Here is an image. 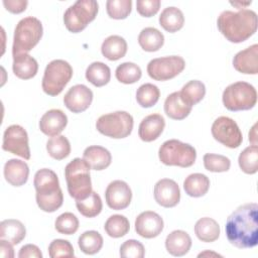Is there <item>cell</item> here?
Instances as JSON below:
<instances>
[{"mask_svg": "<svg viewBox=\"0 0 258 258\" xmlns=\"http://www.w3.org/2000/svg\"><path fill=\"white\" fill-rule=\"evenodd\" d=\"M90 168L89 164L79 157L69 162L64 168L68 191L76 201L86 199L93 191Z\"/></svg>", "mask_w": 258, "mask_h": 258, "instance_id": "4", "label": "cell"}, {"mask_svg": "<svg viewBox=\"0 0 258 258\" xmlns=\"http://www.w3.org/2000/svg\"><path fill=\"white\" fill-rule=\"evenodd\" d=\"M48 255L50 258L74 257L75 251L73 245L63 239H54L48 246Z\"/></svg>", "mask_w": 258, "mask_h": 258, "instance_id": "44", "label": "cell"}, {"mask_svg": "<svg viewBox=\"0 0 258 258\" xmlns=\"http://www.w3.org/2000/svg\"><path fill=\"white\" fill-rule=\"evenodd\" d=\"M160 97V91L157 86L146 83L141 85L136 91V101L142 108L154 106Z\"/></svg>", "mask_w": 258, "mask_h": 258, "instance_id": "38", "label": "cell"}, {"mask_svg": "<svg viewBox=\"0 0 258 258\" xmlns=\"http://www.w3.org/2000/svg\"><path fill=\"white\" fill-rule=\"evenodd\" d=\"M86 79L95 87H103L110 82V68L102 61H94L86 70Z\"/></svg>", "mask_w": 258, "mask_h": 258, "instance_id": "32", "label": "cell"}, {"mask_svg": "<svg viewBox=\"0 0 258 258\" xmlns=\"http://www.w3.org/2000/svg\"><path fill=\"white\" fill-rule=\"evenodd\" d=\"M184 16L182 11L174 6L164 8L159 15V24L167 32L173 33L182 28Z\"/></svg>", "mask_w": 258, "mask_h": 258, "instance_id": "29", "label": "cell"}, {"mask_svg": "<svg viewBox=\"0 0 258 258\" xmlns=\"http://www.w3.org/2000/svg\"><path fill=\"white\" fill-rule=\"evenodd\" d=\"M2 149L24 159H29L30 149L26 130L17 124L8 126L3 134Z\"/></svg>", "mask_w": 258, "mask_h": 258, "instance_id": "13", "label": "cell"}, {"mask_svg": "<svg viewBox=\"0 0 258 258\" xmlns=\"http://www.w3.org/2000/svg\"><path fill=\"white\" fill-rule=\"evenodd\" d=\"M163 226L162 218L152 211L142 212L135 220L136 233L146 239L157 237L162 232Z\"/></svg>", "mask_w": 258, "mask_h": 258, "instance_id": "16", "label": "cell"}, {"mask_svg": "<svg viewBox=\"0 0 258 258\" xmlns=\"http://www.w3.org/2000/svg\"><path fill=\"white\" fill-rule=\"evenodd\" d=\"M256 127L257 124L255 123L253 127L251 128L249 132V141L252 143V145H257V133H256Z\"/></svg>", "mask_w": 258, "mask_h": 258, "instance_id": "50", "label": "cell"}, {"mask_svg": "<svg viewBox=\"0 0 258 258\" xmlns=\"http://www.w3.org/2000/svg\"><path fill=\"white\" fill-rule=\"evenodd\" d=\"M238 163L241 170L247 174H254L258 170V147L250 145L239 155Z\"/></svg>", "mask_w": 258, "mask_h": 258, "instance_id": "39", "label": "cell"}, {"mask_svg": "<svg viewBox=\"0 0 258 258\" xmlns=\"http://www.w3.org/2000/svg\"><path fill=\"white\" fill-rule=\"evenodd\" d=\"M210 188V179L203 173H191L183 181L185 194L191 198L205 196Z\"/></svg>", "mask_w": 258, "mask_h": 258, "instance_id": "31", "label": "cell"}, {"mask_svg": "<svg viewBox=\"0 0 258 258\" xmlns=\"http://www.w3.org/2000/svg\"><path fill=\"white\" fill-rule=\"evenodd\" d=\"M93 101V92L83 84L73 86L63 97L64 106L73 113L86 111Z\"/></svg>", "mask_w": 258, "mask_h": 258, "instance_id": "15", "label": "cell"}, {"mask_svg": "<svg viewBox=\"0 0 258 258\" xmlns=\"http://www.w3.org/2000/svg\"><path fill=\"white\" fill-rule=\"evenodd\" d=\"M218 29L233 43H240L251 37L257 30V14L250 9L223 11L217 20Z\"/></svg>", "mask_w": 258, "mask_h": 258, "instance_id": "2", "label": "cell"}, {"mask_svg": "<svg viewBox=\"0 0 258 258\" xmlns=\"http://www.w3.org/2000/svg\"><path fill=\"white\" fill-rule=\"evenodd\" d=\"M54 228L60 234L72 235L79 229V220L73 213L67 212L56 218Z\"/></svg>", "mask_w": 258, "mask_h": 258, "instance_id": "43", "label": "cell"}, {"mask_svg": "<svg viewBox=\"0 0 258 258\" xmlns=\"http://www.w3.org/2000/svg\"><path fill=\"white\" fill-rule=\"evenodd\" d=\"M191 108L192 107L182 101L179 92L169 94L164 101V112L173 120H182L186 118L189 115Z\"/></svg>", "mask_w": 258, "mask_h": 258, "instance_id": "25", "label": "cell"}, {"mask_svg": "<svg viewBox=\"0 0 258 258\" xmlns=\"http://www.w3.org/2000/svg\"><path fill=\"white\" fill-rule=\"evenodd\" d=\"M72 66L63 59H53L46 66L41 82L43 92L51 97L59 95L73 77Z\"/></svg>", "mask_w": 258, "mask_h": 258, "instance_id": "8", "label": "cell"}, {"mask_svg": "<svg viewBox=\"0 0 258 258\" xmlns=\"http://www.w3.org/2000/svg\"><path fill=\"white\" fill-rule=\"evenodd\" d=\"M83 159L94 170H103L107 168L112 161V155L108 149L99 145L87 147L83 153Z\"/></svg>", "mask_w": 258, "mask_h": 258, "instance_id": "23", "label": "cell"}, {"mask_svg": "<svg viewBox=\"0 0 258 258\" xmlns=\"http://www.w3.org/2000/svg\"><path fill=\"white\" fill-rule=\"evenodd\" d=\"M138 43L145 51H157L164 43V36L155 27H145L138 35Z\"/></svg>", "mask_w": 258, "mask_h": 258, "instance_id": "30", "label": "cell"}, {"mask_svg": "<svg viewBox=\"0 0 258 258\" xmlns=\"http://www.w3.org/2000/svg\"><path fill=\"white\" fill-rule=\"evenodd\" d=\"M165 127V120L160 114H150L142 119L138 128V135L144 142L156 140Z\"/></svg>", "mask_w": 258, "mask_h": 258, "instance_id": "20", "label": "cell"}, {"mask_svg": "<svg viewBox=\"0 0 258 258\" xmlns=\"http://www.w3.org/2000/svg\"><path fill=\"white\" fill-rule=\"evenodd\" d=\"M233 67L241 74H258V44L255 43L239 52L233 58Z\"/></svg>", "mask_w": 258, "mask_h": 258, "instance_id": "18", "label": "cell"}, {"mask_svg": "<svg viewBox=\"0 0 258 258\" xmlns=\"http://www.w3.org/2000/svg\"><path fill=\"white\" fill-rule=\"evenodd\" d=\"M0 255L3 258H13L14 257L13 247L10 242L0 239Z\"/></svg>", "mask_w": 258, "mask_h": 258, "instance_id": "49", "label": "cell"}, {"mask_svg": "<svg viewBox=\"0 0 258 258\" xmlns=\"http://www.w3.org/2000/svg\"><path fill=\"white\" fill-rule=\"evenodd\" d=\"M76 207L84 217L94 218L102 212L103 204L100 196L96 191H92L86 199L76 201Z\"/></svg>", "mask_w": 258, "mask_h": 258, "instance_id": "35", "label": "cell"}, {"mask_svg": "<svg viewBox=\"0 0 258 258\" xmlns=\"http://www.w3.org/2000/svg\"><path fill=\"white\" fill-rule=\"evenodd\" d=\"M153 194L155 202L164 208H173L180 200L178 184L170 178L159 179L154 185Z\"/></svg>", "mask_w": 258, "mask_h": 258, "instance_id": "17", "label": "cell"}, {"mask_svg": "<svg viewBox=\"0 0 258 258\" xmlns=\"http://www.w3.org/2000/svg\"><path fill=\"white\" fill-rule=\"evenodd\" d=\"M185 68L184 59L179 55H169L151 59L147 64L148 76L155 81H168L179 75Z\"/></svg>", "mask_w": 258, "mask_h": 258, "instance_id": "11", "label": "cell"}, {"mask_svg": "<svg viewBox=\"0 0 258 258\" xmlns=\"http://www.w3.org/2000/svg\"><path fill=\"white\" fill-rule=\"evenodd\" d=\"M101 51L109 60H118L127 52V42L120 35H110L103 41Z\"/></svg>", "mask_w": 258, "mask_h": 258, "instance_id": "27", "label": "cell"}, {"mask_svg": "<svg viewBox=\"0 0 258 258\" xmlns=\"http://www.w3.org/2000/svg\"><path fill=\"white\" fill-rule=\"evenodd\" d=\"M119 254L124 258H143L145 255V249L141 242L130 239L121 245Z\"/></svg>", "mask_w": 258, "mask_h": 258, "instance_id": "45", "label": "cell"}, {"mask_svg": "<svg viewBox=\"0 0 258 258\" xmlns=\"http://www.w3.org/2000/svg\"><path fill=\"white\" fill-rule=\"evenodd\" d=\"M99 10V4L95 0H78L70 6L63 14V23L67 29L73 33L84 30L92 22Z\"/></svg>", "mask_w": 258, "mask_h": 258, "instance_id": "9", "label": "cell"}, {"mask_svg": "<svg viewBox=\"0 0 258 258\" xmlns=\"http://www.w3.org/2000/svg\"><path fill=\"white\" fill-rule=\"evenodd\" d=\"M106 10L109 17L113 19H125L131 13V0H108L106 2Z\"/></svg>", "mask_w": 258, "mask_h": 258, "instance_id": "41", "label": "cell"}, {"mask_svg": "<svg viewBox=\"0 0 258 258\" xmlns=\"http://www.w3.org/2000/svg\"><path fill=\"white\" fill-rule=\"evenodd\" d=\"M160 0H137V12L143 17H151L155 15L160 8Z\"/></svg>", "mask_w": 258, "mask_h": 258, "instance_id": "46", "label": "cell"}, {"mask_svg": "<svg viewBox=\"0 0 258 258\" xmlns=\"http://www.w3.org/2000/svg\"><path fill=\"white\" fill-rule=\"evenodd\" d=\"M46 150L50 157L56 160L67 158L71 153V144L63 135H57L49 138L46 142Z\"/></svg>", "mask_w": 258, "mask_h": 258, "instance_id": "36", "label": "cell"}, {"mask_svg": "<svg viewBox=\"0 0 258 258\" xmlns=\"http://www.w3.org/2000/svg\"><path fill=\"white\" fill-rule=\"evenodd\" d=\"M179 93L182 101L192 107L204 99L206 95V87L203 82L191 80L181 88Z\"/></svg>", "mask_w": 258, "mask_h": 258, "instance_id": "33", "label": "cell"}, {"mask_svg": "<svg viewBox=\"0 0 258 258\" xmlns=\"http://www.w3.org/2000/svg\"><path fill=\"white\" fill-rule=\"evenodd\" d=\"M215 140L229 148H237L243 141L242 132L238 124L230 117L217 118L211 128Z\"/></svg>", "mask_w": 258, "mask_h": 258, "instance_id": "12", "label": "cell"}, {"mask_svg": "<svg viewBox=\"0 0 258 258\" xmlns=\"http://www.w3.org/2000/svg\"><path fill=\"white\" fill-rule=\"evenodd\" d=\"M158 157L161 163L168 166L189 167L196 161L197 151L188 143H183L177 139H169L159 147Z\"/></svg>", "mask_w": 258, "mask_h": 258, "instance_id": "6", "label": "cell"}, {"mask_svg": "<svg viewBox=\"0 0 258 258\" xmlns=\"http://www.w3.org/2000/svg\"><path fill=\"white\" fill-rule=\"evenodd\" d=\"M19 258H41L42 253L40 249L34 244H26L21 247L18 253Z\"/></svg>", "mask_w": 258, "mask_h": 258, "instance_id": "47", "label": "cell"}, {"mask_svg": "<svg viewBox=\"0 0 258 258\" xmlns=\"http://www.w3.org/2000/svg\"><path fill=\"white\" fill-rule=\"evenodd\" d=\"M105 232L112 238H121L130 230V223L123 215H112L105 222Z\"/></svg>", "mask_w": 258, "mask_h": 258, "instance_id": "37", "label": "cell"}, {"mask_svg": "<svg viewBox=\"0 0 258 258\" xmlns=\"http://www.w3.org/2000/svg\"><path fill=\"white\" fill-rule=\"evenodd\" d=\"M36 204L46 213H53L59 209L63 202L62 190L56 173L49 168H41L34 174Z\"/></svg>", "mask_w": 258, "mask_h": 258, "instance_id": "3", "label": "cell"}, {"mask_svg": "<svg viewBox=\"0 0 258 258\" xmlns=\"http://www.w3.org/2000/svg\"><path fill=\"white\" fill-rule=\"evenodd\" d=\"M203 160L205 168L211 172H225L228 171L231 166L230 159L221 154L206 153Z\"/></svg>", "mask_w": 258, "mask_h": 258, "instance_id": "42", "label": "cell"}, {"mask_svg": "<svg viewBox=\"0 0 258 258\" xmlns=\"http://www.w3.org/2000/svg\"><path fill=\"white\" fill-rule=\"evenodd\" d=\"M133 117L126 111H116L100 116L96 122L97 130L114 139L129 136L133 129Z\"/></svg>", "mask_w": 258, "mask_h": 258, "instance_id": "10", "label": "cell"}, {"mask_svg": "<svg viewBox=\"0 0 258 258\" xmlns=\"http://www.w3.org/2000/svg\"><path fill=\"white\" fill-rule=\"evenodd\" d=\"M105 199L108 207L115 211L126 209L132 200V190L127 182L117 179L111 181L106 190Z\"/></svg>", "mask_w": 258, "mask_h": 258, "instance_id": "14", "label": "cell"}, {"mask_svg": "<svg viewBox=\"0 0 258 258\" xmlns=\"http://www.w3.org/2000/svg\"><path fill=\"white\" fill-rule=\"evenodd\" d=\"M25 235L26 229L19 220L7 219L0 223V239L8 241L12 245L19 244Z\"/></svg>", "mask_w": 258, "mask_h": 258, "instance_id": "26", "label": "cell"}, {"mask_svg": "<svg viewBox=\"0 0 258 258\" xmlns=\"http://www.w3.org/2000/svg\"><path fill=\"white\" fill-rule=\"evenodd\" d=\"M12 71L21 80H29L35 77L38 71V63L28 53H20L13 56Z\"/></svg>", "mask_w": 258, "mask_h": 258, "instance_id": "24", "label": "cell"}, {"mask_svg": "<svg viewBox=\"0 0 258 258\" xmlns=\"http://www.w3.org/2000/svg\"><path fill=\"white\" fill-rule=\"evenodd\" d=\"M28 2L26 0H3V5L11 13L18 14L25 11Z\"/></svg>", "mask_w": 258, "mask_h": 258, "instance_id": "48", "label": "cell"}, {"mask_svg": "<svg viewBox=\"0 0 258 258\" xmlns=\"http://www.w3.org/2000/svg\"><path fill=\"white\" fill-rule=\"evenodd\" d=\"M42 33L43 28L39 19L33 16L22 18L14 30L12 55L30 51L39 42Z\"/></svg>", "mask_w": 258, "mask_h": 258, "instance_id": "5", "label": "cell"}, {"mask_svg": "<svg viewBox=\"0 0 258 258\" xmlns=\"http://www.w3.org/2000/svg\"><path fill=\"white\" fill-rule=\"evenodd\" d=\"M67 124V115L59 109H51L41 116L39 121V129L43 134L53 137L61 133Z\"/></svg>", "mask_w": 258, "mask_h": 258, "instance_id": "19", "label": "cell"}, {"mask_svg": "<svg viewBox=\"0 0 258 258\" xmlns=\"http://www.w3.org/2000/svg\"><path fill=\"white\" fill-rule=\"evenodd\" d=\"M225 232L228 241L237 248H253L258 243V205L244 204L227 219Z\"/></svg>", "mask_w": 258, "mask_h": 258, "instance_id": "1", "label": "cell"}, {"mask_svg": "<svg viewBox=\"0 0 258 258\" xmlns=\"http://www.w3.org/2000/svg\"><path fill=\"white\" fill-rule=\"evenodd\" d=\"M142 72L139 66L134 62L126 61L119 64L115 71L116 79L122 84H134L140 80Z\"/></svg>", "mask_w": 258, "mask_h": 258, "instance_id": "40", "label": "cell"}, {"mask_svg": "<svg viewBox=\"0 0 258 258\" xmlns=\"http://www.w3.org/2000/svg\"><path fill=\"white\" fill-rule=\"evenodd\" d=\"M222 100L229 111L250 110L257 103V92L254 86L247 82H236L224 90Z\"/></svg>", "mask_w": 258, "mask_h": 258, "instance_id": "7", "label": "cell"}, {"mask_svg": "<svg viewBox=\"0 0 258 258\" xmlns=\"http://www.w3.org/2000/svg\"><path fill=\"white\" fill-rule=\"evenodd\" d=\"M190 247L191 238L185 231L182 230L172 231L165 239V248L172 256H183L189 251Z\"/></svg>", "mask_w": 258, "mask_h": 258, "instance_id": "22", "label": "cell"}, {"mask_svg": "<svg viewBox=\"0 0 258 258\" xmlns=\"http://www.w3.org/2000/svg\"><path fill=\"white\" fill-rule=\"evenodd\" d=\"M3 173L8 183L13 186H21L28 179L29 167L25 161L12 158L5 163Z\"/></svg>", "mask_w": 258, "mask_h": 258, "instance_id": "21", "label": "cell"}, {"mask_svg": "<svg viewBox=\"0 0 258 258\" xmlns=\"http://www.w3.org/2000/svg\"><path fill=\"white\" fill-rule=\"evenodd\" d=\"M230 4H231V5H233V6H235V7H237V8L240 10V9H241V6L243 7V6L250 5V4H251V1H250V2H246V3H241V2H231Z\"/></svg>", "mask_w": 258, "mask_h": 258, "instance_id": "52", "label": "cell"}, {"mask_svg": "<svg viewBox=\"0 0 258 258\" xmlns=\"http://www.w3.org/2000/svg\"><path fill=\"white\" fill-rule=\"evenodd\" d=\"M205 256H218V257H221L220 254L215 253V252H211V251H209V250H207V251H205V252H202V253H200V254L198 255V257H205Z\"/></svg>", "mask_w": 258, "mask_h": 258, "instance_id": "51", "label": "cell"}, {"mask_svg": "<svg viewBox=\"0 0 258 258\" xmlns=\"http://www.w3.org/2000/svg\"><path fill=\"white\" fill-rule=\"evenodd\" d=\"M103 237L97 231L90 230L84 232L78 240L79 248L87 255H94L98 253L103 247Z\"/></svg>", "mask_w": 258, "mask_h": 258, "instance_id": "34", "label": "cell"}, {"mask_svg": "<svg viewBox=\"0 0 258 258\" xmlns=\"http://www.w3.org/2000/svg\"><path fill=\"white\" fill-rule=\"evenodd\" d=\"M195 234L200 241L212 243L220 237V226L214 219L204 217L197 221L195 225Z\"/></svg>", "mask_w": 258, "mask_h": 258, "instance_id": "28", "label": "cell"}]
</instances>
